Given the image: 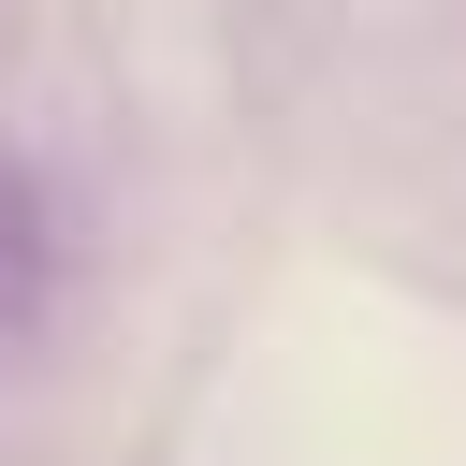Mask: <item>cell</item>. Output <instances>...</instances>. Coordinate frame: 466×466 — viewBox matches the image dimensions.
<instances>
[{"mask_svg":"<svg viewBox=\"0 0 466 466\" xmlns=\"http://www.w3.org/2000/svg\"><path fill=\"white\" fill-rule=\"evenodd\" d=\"M29 306H44V204H29V175L0 160V335H29Z\"/></svg>","mask_w":466,"mask_h":466,"instance_id":"1","label":"cell"}]
</instances>
